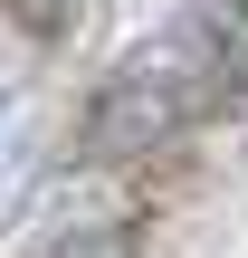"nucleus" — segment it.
Wrapping results in <instances>:
<instances>
[{"label": "nucleus", "instance_id": "obj_1", "mask_svg": "<svg viewBox=\"0 0 248 258\" xmlns=\"http://www.w3.org/2000/svg\"><path fill=\"white\" fill-rule=\"evenodd\" d=\"M210 96H220V67H210L201 19H191V29H162L143 57H124V67L96 86V105H86V124H76V153H86V163H134V153L172 144Z\"/></svg>", "mask_w": 248, "mask_h": 258}, {"label": "nucleus", "instance_id": "obj_2", "mask_svg": "<svg viewBox=\"0 0 248 258\" xmlns=\"http://www.w3.org/2000/svg\"><path fill=\"white\" fill-rule=\"evenodd\" d=\"M201 38H210L220 86H248V0H210L201 10Z\"/></svg>", "mask_w": 248, "mask_h": 258}, {"label": "nucleus", "instance_id": "obj_3", "mask_svg": "<svg viewBox=\"0 0 248 258\" xmlns=\"http://www.w3.org/2000/svg\"><path fill=\"white\" fill-rule=\"evenodd\" d=\"M57 258H134V230H115V220H96V230H67Z\"/></svg>", "mask_w": 248, "mask_h": 258}, {"label": "nucleus", "instance_id": "obj_4", "mask_svg": "<svg viewBox=\"0 0 248 258\" xmlns=\"http://www.w3.org/2000/svg\"><path fill=\"white\" fill-rule=\"evenodd\" d=\"M10 19H19L29 38H57V29L76 19V0H10Z\"/></svg>", "mask_w": 248, "mask_h": 258}]
</instances>
